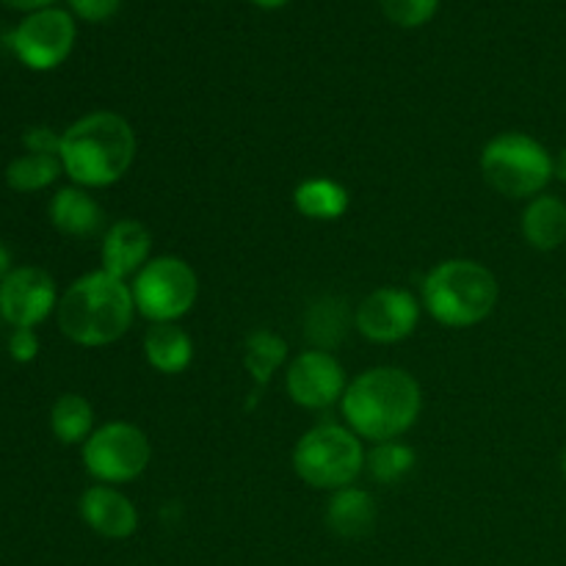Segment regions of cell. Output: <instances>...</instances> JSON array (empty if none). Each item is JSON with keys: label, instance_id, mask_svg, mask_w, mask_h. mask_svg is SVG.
I'll return each instance as SVG.
<instances>
[{"label": "cell", "instance_id": "cell-1", "mask_svg": "<svg viewBox=\"0 0 566 566\" xmlns=\"http://www.w3.org/2000/svg\"><path fill=\"white\" fill-rule=\"evenodd\" d=\"M136 160V133L125 116L94 111L70 125L61 136V164L83 188L119 182Z\"/></svg>", "mask_w": 566, "mask_h": 566}, {"label": "cell", "instance_id": "cell-2", "mask_svg": "<svg viewBox=\"0 0 566 566\" xmlns=\"http://www.w3.org/2000/svg\"><path fill=\"white\" fill-rule=\"evenodd\" d=\"M420 385L401 368H374L359 374L343 396V415L357 437L374 442L407 434L418 420Z\"/></svg>", "mask_w": 566, "mask_h": 566}, {"label": "cell", "instance_id": "cell-3", "mask_svg": "<svg viewBox=\"0 0 566 566\" xmlns=\"http://www.w3.org/2000/svg\"><path fill=\"white\" fill-rule=\"evenodd\" d=\"M133 291L125 280L108 271H92L66 287L59 298V329L77 346H108L116 343L133 324Z\"/></svg>", "mask_w": 566, "mask_h": 566}, {"label": "cell", "instance_id": "cell-4", "mask_svg": "<svg viewBox=\"0 0 566 566\" xmlns=\"http://www.w3.org/2000/svg\"><path fill=\"white\" fill-rule=\"evenodd\" d=\"M423 304L446 326H475L495 310L497 280L475 260H446L423 282Z\"/></svg>", "mask_w": 566, "mask_h": 566}, {"label": "cell", "instance_id": "cell-5", "mask_svg": "<svg viewBox=\"0 0 566 566\" xmlns=\"http://www.w3.org/2000/svg\"><path fill=\"white\" fill-rule=\"evenodd\" d=\"M293 468L304 484L337 492L352 486L359 470L365 468L363 442L346 426L321 423L296 442Z\"/></svg>", "mask_w": 566, "mask_h": 566}, {"label": "cell", "instance_id": "cell-6", "mask_svg": "<svg viewBox=\"0 0 566 566\" xmlns=\"http://www.w3.org/2000/svg\"><path fill=\"white\" fill-rule=\"evenodd\" d=\"M484 180L512 199L534 197L556 175V160L536 138L525 133H501L481 153Z\"/></svg>", "mask_w": 566, "mask_h": 566}, {"label": "cell", "instance_id": "cell-7", "mask_svg": "<svg viewBox=\"0 0 566 566\" xmlns=\"http://www.w3.org/2000/svg\"><path fill=\"white\" fill-rule=\"evenodd\" d=\"M136 310L153 324H175L197 304V271L180 258H155L133 280Z\"/></svg>", "mask_w": 566, "mask_h": 566}, {"label": "cell", "instance_id": "cell-8", "mask_svg": "<svg viewBox=\"0 0 566 566\" xmlns=\"http://www.w3.org/2000/svg\"><path fill=\"white\" fill-rule=\"evenodd\" d=\"M149 459L153 446L147 434L138 426L122 420L97 429L83 446V464L103 484H125L138 479L149 468Z\"/></svg>", "mask_w": 566, "mask_h": 566}, {"label": "cell", "instance_id": "cell-9", "mask_svg": "<svg viewBox=\"0 0 566 566\" xmlns=\"http://www.w3.org/2000/svg\"><path fill=\"white\" fill-rule=\"evenodd\" d=\"M6 44L28 70H55L75 48V20L64 9L33 11L6 36Z\"/></svg>", "mask_w": 566, "mask_h": 566}, {"label": "cell", "instance_id": "cell-10", "mask_svg": "<svg viewBox=\"0 0 566 566\" xmlns=\"http://www.w3.org/2000/svg\"><path fill=\"white\" fill-rule=\"evenodd\" d=\"M53 307H59L55 282L48 271L22 265L0 282V315L14 329H33L42 324Z\"/></svg>", "mask_w": 566, "mask_h": 566}, {"label": "cell", "instance_id": "cell-11", "mask_svg": "<svg viewBox=\"0 0 566 566\" xmlns=\"http://www.w3.org/2000/svg\"><path fill=\"white\" fill-rule=\"evenodd\" d=\"M418 318L420 307L412 293L401 287H379L359 302L354 326L374 343H398L412 335Z\"/></svg>", "mask_w": 566, "mask_h": 566}, {"label": "cell", "instance_id": "cell-12", "mask_svg": "<svg viewBox=\"0 0 566 566\" xmlns=\"http://www.w3.org/2000/svg\"><path fill=\"white\" fill-rule=\"evenodd\" d=\"M287 392L304 409H326L346 396V370L329 352H304L287 368Z\"/></svg>", "mask_w": 566, "mask_h": 566}, {"label": "cell", "instance_id": "cell-13", "mask_svg": "<svg viewBox=\"0 0 566 566\" xmlns=\"http://www.w3.org/2000/svg\"><path fill=\"white\" fill-rule=\"evenodd\" d=\"M81 517L105 539H127L138 528V512L114 486H88L81 495Z\"/></svg>", "mask_w": 566, "mask_h": 566}, {"label": "cell", "instance_id": "cell-14", "mask_svg": "<svg viewBox=\"0 0 566 566\" xmlns=\"http://www.w3.org/2000/svg\"><path fill=\"white\" fill-rule=\"evenodd\" d=\"M149 252H153V232L142 221H116L103 238V271L116 280H125L149 263Z\"/></svg>", "mask_w": 566, "mask_h": 566}, {"label": "cell", "instance_id": "cell-15", "mask_svg": "<svg viewBox=\"0 0 566 566\" xmlns=\"http://www.w3.org/2000/svg\"><path fill=\"white\" fill-rule=\"evenodd\" d=\"M50 221L70 238H92L103 230V208L83 188H61L50 202Z\"/></svg>", "mask_w": 566, "mask_h": 566}, {"label": "cell", "instance_id": "cell-16", "mask_svg": "<svg viewBox=\"0 0 566 566\" xmlns=\"http://www.w3.org/2000/svg\"><path fill=\"white\" fill-rule=\"evenodd\" d=\"M326 523L343 539H363L376 525L374 497L357 486H343L332 495L326 509Z\"/></svg>", "mask_w": 566, "mask_h": 566}, {"label": "cell", "instance_id": "cell-17", "mask_svg": "<svg viewBox=\"0 0 566 566\" xmlns=\"http://www.w3.org/2000/svg\"><path fill=\"white\" fill-rule=\"evenodd\" d=\"M144 357L158 374H182L193 359L191 335L175 324H153L144 335Z\"/></svg>", "mask_w": 566, "mask_h": 566}, {"label": "cell", "instance_id": "cell-18", "mask_svg": "<svg viewBox=\"0 0 566 566\" xmlns=\"http://www.w3.org/2000/svg\"><path fill=\"white\" fill-rule=\"evenodd\" d=\"M523 235L539 252H553L566 241V205L558 197H536L523 213Z\"/></svg>", "mask_w": 566, "mask_h": 566}, {"label": "cell", "instance_id": "cell-19", "mask_svg": "<svg viewBox=\"0 0 566 566\" xmlns=\"http://www.w3.org/2000/svg\"><path fill=\"white\" fill-rule=\"evenodd\" d=\"M348 324H352V315H348V304L337 296H324L307 310V318H304V335L310 337L318 352H329L337 348L346 337Z\"/></svg>", "mask_w": 566, "mask_h": 566}, {"label": "cell", "instance_id": "cell-20", "mask_svg": "<svg viewBox=\"0 0 566 566\" xmlns=\"http://www.w3.org/2000/svg\"><path fill=\"white\" fill-rule=\"evenodd\" d=\"M293 202L302 216L313 221H335L352 205L346 188L340 182L329 180V177H313V180H304L302 186L293 193Z\"/></svg>", "mask_w": 566, "mask_h": 566}, {"label": "cell", "instance_id": "cell-21", "mask_svg": "<svg viewBox=\"0 0 566 566\" xmlns=\"http://www.w3.org/2000/svg\"><path fill=\"white\" fill-rule=\"evenodd\" d=\"M50 426H53L55 440L64 442V446H77V442L88 440L94 434V409L77 392H64L59 396V401L53 403V412H50Z\"/></svg>", "mask_w": 566, "mask_h": 566}, {"label": "cell", "instance_id": "cell-22", "mask_svg": "<svg viewBox=\"0 0 566 566\" xmlns=\"http://www.w3.org/2000/svg\"><path fill=\"white\" fill-rule=\"evenodd\" d=\"M287 357V346L280 335L269 329H258L254 335L247 337L243 346V365L252 374L254 385H269L271 376L282 368Z\"/></svg>", "mask_w": 566, "mask_h": 566}, {"label": "cell", "instance_id": "cell-23", "mask_svg": "<svg viewBox=\"0 0 566 566\" xmlns=\"http://www.w3.org/2000/svg\"><path fill=\"white\" fill-rule=\"evenodd\" d=\"M61 169H64V164H61L59 155L28 153L11 160L9 169H6V182H9V188L22 193L42 191L50 182L59 180Z\"/></svg>", "mask_w": 566, "mask_h": 566}, {"label": "cell", "instance_id": "cell-24", "mask_svg": "<svg viewBox=\"0 0 566 566\" xmlns=\"http://www.w3.org/2000/svg\"><path fill=\"white\" fill-rule=\"evenodd\" d=\"M415 462H418V457H415L412 448L396 440L376 442L374 451L365 457L368 473L374 475L376 481H381V484H396V481H401L403 475L412 473Z\"/></svg>", "mask_w": 566, "mask_h": 566}, {"label": "cell", "instance_id": "cell-25", "mask_svg": "<svg viewBox=\"0 0 566 566\" xmlns=\"http://www.w3.org/2000/svg\"><path fill=\"white\" fill-rule=\"evenodd\" d=\"M440 0H381L387 20L401 28H420L437 14Z\"/></svg>", "mask_w": 566, "mask_h": 566}, {"label": "cell", "instance_id": "cell-26", "mask_svg": "<svg viewBox=\"0 0 566 566\" xmlns=\"http://www.w3.org/2000/svg\"><path fill=\"white\" fill-rule=\"evenodd\" d=\"M22 144H25L28 153L59 155L61 158V136L50 130V127H31V130H25V136H22Z\"/></svg>", "mask_w": 566, "mask_h": 566}, {"label": "cell", "instance_id": "cell-27", "mask_svg": "<svg viewBox=\"0 0 566 566\" xmlns=\"http://www.w3.org/2000/svg\"><path fill=\"white\" fill-rule=\"evenodd\" d=\"M72 11L86 22H103L119 11L122 0H70Z\"/></svg>", "mask_w": 566, "mask_h": 566}, {"label": "cell", "instance_id": "cell-28", "mask_svg": "<svg viewBox=\"0 0 566 566\" xmlns=\"http://www.w3.org/2000/svg\"><path fill=\"white\" fill-rule=\"evenodd\" d=\"M9 354L14 363H33L39 354V337L33 329H14L9 340Z\"/></svg>", "mask_w": 566, "mask_h": 566}, {"label": "cell", "instance_id": "cell-29", "mask_svg": "<svg viewBox=\"0 0 566 566\" xmlns=\"http://www.w3.org/2000/svg\"><path fill=\"white\" fill-rule=\"evenodd\" d=\"M3 6H9V9H17V11H42V9H50V6L55 3V0H0Z\"/></svg>", "mask_w": 566, "mask_h": 566}, {"label": "cell", "instance_id": "cell-30", "mask_svg": "<svg viewBox=\"0 0 566 566\" xmlns=\"http://www.w3.org/2000/svg\"><path fill=\"white\" fill-rule=\"evenodd\" d=\"M9 274H11V254H9V249L0 243V282H3Z\"/></svg>", "mask_w": 566, "mask_h": 566}, {"label": "cell", "instance_id": "cell-31", "mask_svg": "<svg viewBox=\"0 0 566 566\" xmlns=\"http://www.w3.org/2000/svg\"><path fill=\"white\" fill-rule=\"evenodd\" d=\"M254 6H260V9H280V6H285L287 0H252Z\"/></svg>", "mask_w": 566, "mask_h": 566}, {"label": "cell", "instance_id": "cell-32", "mask_svg": "<svg viewBox=\"0 0 566 566\" xmlns=\"http://www.w3.org/2000/svg\"><path fill=\"white\" fill-rule=\"evenodd\" d=\"M556 175L566 182V149L562 155H558V160H556Z\"/></svg>", "mask_w": 566, "mask_h": 566}, {"label": "cell", "instance_id": "cell-33", "mask_svg": "<svg viewBox=\"0 0 566 566\" xmlns=\"http://www.w3.org/2000/svg\"><path fill=\"white\" fill-rule=\"evenodd\" d=\"M564 473H566V453H564Z\"/></svg>", "mask_w": 566, "mask_h": 566}]
</instances>
